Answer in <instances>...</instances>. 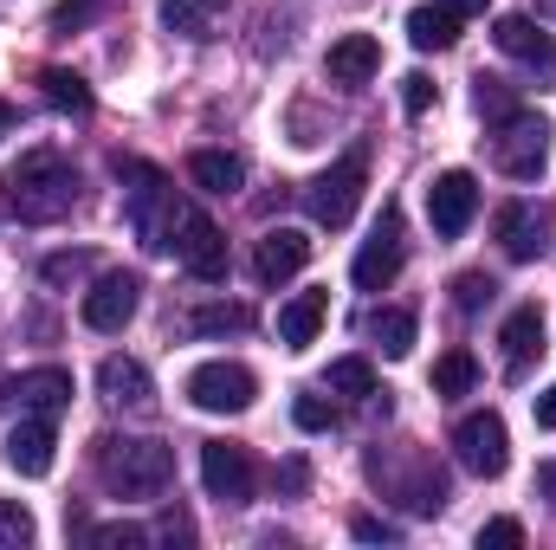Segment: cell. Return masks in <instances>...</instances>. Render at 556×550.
Segmentation results:
<instances>
[{
    "mask_svg": "<svg viewBox=\"0 0 556 550\" xmlns=\"http://www.w3.org/2000/svg\"><path fill=\"white\" fill-rule=\"evenodd\" d=\"M369 337L382 343V357H389V363H402V357L415 350V311H402V304L369 311Z\"/></svg>",
    "mask_w": 556,
    "mask_h": 550,
    "instance_id": "25",
    "label": "cell"
},
{
    "mask_svg": "<svg viewBox=\"0 0 556 550\" xmlns=\"http://www.w3.org/2000/svg\"><path fill=\"white\" fill-rule=\"evenodd\" d=\"M91 545H149V532L142 525H98Z\"/></svg>",
    "mask_w": 556,
    "mask_h": 550,
    "instance_id": "39",
    "label": "cell"
},
{
    "mask_svg": "<svg viewBox=\"0 0 556 550\" xmlns=\"http://www.w3.org/2000/svg\"><path fill=\"white\" fill-rule=\"evenodd\" d=\"M492 162L511 182H538L551 162V124L538 111H511L505 124H492Z\"/></svg>",
    "mask_w": 556,
    "mask_h": 550,
    "instance_id": "4",
    "label": "cell"
},
{
    "mask_svg": "<svg viewBox=\"0 0 556 550\" xmlns=\"http://www.w3.org/2000/svg\"><path fill=\"white\" fill-rule=\"evenodd\" d=\"M7 208L20 214V221H33V227H46V221H65L72 208H78V168L59 155V149H33V155H20L13 168H7Z\"/></svg>",
    "mask_w": 556,
    "mask_h": 550,
    "instance_id": "1",
    "label": "cell"
},
{
    "mask_svg": "<svg viewBox=\"0 0 556 550\" xmlns=\"http://www.w3.org/2000/svg\"><path fill=\"white\" fill-rule=\"evenodd\" d=\"M7 130H13V111H7V104H0V137H7Z\"/></svg>",
    "mask_w": 556,
    "mask_h": 550,
    "instance_id": "42",
    "label": "cell"
},
{
    "mask_svg": "<svg viewBox=\"0 0 556 550\" xmlns=\"http://www.w3.org/2000/svg\"><path fill=\"white\" fill-rule=\"evenodd\" d=\"M479 383V363L466 357V350H446L440 363H433V396H466Z\"/></svg>",
    "mask_w": 556,
    "mask_h": 550,
    "instance_id": "29",
    "label": "cell"
},
{
    "mask_svg": "<svg viewBox=\"0 0 556 550\" xmlns=\"http://www.w3.org/2000/svg\"><path fill=\"white\" fill-rule=\"evenodd\" d=\"M472 111H479L485 124H505V117L525 111V104H518V91H511L505 78H479V85H472Z\"/></svg>",
    "mask_w": 556,
    "mask_h": 550,
    "instance_id": "28",
    "label": "cell"
},
{
    "mask_svg": "<svg viewBox=\"0 0 556 550\" xmlns=\"http://www.w3.org/2000/svg\"><path fill=\"white\" fill-rule=\"evenodd\" d=\"M253 396H260V376L247 363H227V357H214L188 376V402L201 414H247Z\"/></svg>",
    "mask_w": 556,
    "mask_h": 550,
    "instance_id": "6",
    "label": "cell"
},
{
    "mask_svg": "<svg viewBox=\"0 0 556 550\" xmlns=\"http://www.w3.org/2000/svg\"><path fill=\"white\" fill-rule=\"evenodd\" d=\"M330 389H337V396L369 402V396H376V370H369L363 357H343V363H330Z\"/></svg>",
    "mask_w": 556,
    "mask_h": 550,
    "instance_id": "30",
    "label": "cell"
},
{
    "mask_svg": "<svg viewBox=\"0 0 556 550\" xmlns=\"http://www.w3.org/2000/svg\"><path fill=\"white\" fill-rule=\"evenodd\" d=\"M363 182H369V168H363V155H343L337 168H324L311 188H304V208H311V221L317 227H350V214H356V201H363Z\"/></svg>",
    "mask_w": 556,
    "mask_h": 550,
    "instance_id": "7",
    "label": "cell"
},
{
    "mask_svg": "<svg viewBox=\"0 0 556 550\" xmlns=\"http://www.w3.org/2000/svg\"><path fill=\"white\" fill-rule=\"evenodd\" d=\"M492 39H498V52H505V59L531 65L538 78H556V39L538 26V20H525V13H505V20L492 26Z\"/></svg>",
    "mask_w": 556,
    "mask_h": 550,
    "instance_id": "14",
    "label": "cell"
},
{
    "mask_svg": "<svg viewBox=\"0 0 556 550\" xmlns=\"http://www.w3.org/2000/svg\"><path fill=\"white\" fill-rule=\"evenodd\" d=\"M324 72H330L337 85H369V78L382 72V46H376L369 33H343V39L330 46V59H324Z\"/></svg>",
    "mask_w": 556,
    "mask_h": 550,
    "instance_id": "20",
    "label": "cell"
},
{
    "mask_svg": "<svg viewBox=\"0 0 556 550\" xmlns=\"http://www.w3.org/2000/svg\"><path fill=\"white\" fill-rule=\"evenodd\" d=\"M117 175L130 182V227L149 253H162V234H168V214H175V195H168V175L149 168V162H117Z\"/></svg>",
    "mask_w": 556,
    "mask_h": 550,
    "instance_id": "5",
    "label": "cell"
},
{
    "mask_svg": "<svg viewBox=\"0 0 556 550\" xmlns=\"http://www.w3.org/2000/svg\"><path fill=\"white\" fill-rule=\"evenodd\" d=\"M402 260H408V240H402V214H395V208H382V221H376V234L363 240V253H356L350 278H356L363 291H389V285H395V273H402Z\"/></svg>",
    "mask_w": 556,
    "mask_h": 550,
    "instance_id": "10",
    "label": "cell"
},
{
    "mask_svg": "<svg viewBox=\"0 0 556 550\" xmlns=\"http://www.w3.org/2000/svg\"><path fill=\"white\" fill-rule=\"evenodd\" d=\"M408 39H415V52H446V46H459V13L440 0V7H415L408 13Z\"/></svg>",
    "mask_w": 556,
    "mask_h": 550,
    "instance_id": "24",
    "label": "cell"
},
{
    "mask_svg": "<svg viewBox=\"0 0 556 550\" xmlns=\"http://www.w3.org/2000/svg\"><path fill=\"white\" fill-rule=\"evenodd\" d=\"M227 330H253V311L247 304H201V311H188V337H227Z\"/></svg>",
    "mask_w": 556,
    "mask_h": 550,
    "instance_id": "27",
    "label": "cell"
},
{
    "mask_svg": "<svg viewBox=\"0 0 556 550\" xmlns=\"http://www.w3.org/2000/svg\"><path fill=\"white\" fill-rule=\"evenodd\" d=\"M538 427H551V434H556V383L538 396Z\"/></svg>",
    "mask_w": 556,
    "mask_h": 550,
    "instance_id": "40",
    "label": "cell"
},
{
    "mask_svg": "<svg viewBox=\"0 0 556 550\" xmlns=\"http://www.w3.org/2000/svg\"><path fill=\"white\" fill-rule=\"evenodd\" d=\"M446 7H453V13H459V20H466V13H485V7H492V0H446Z\"/></svg>",
    "mask_w": 556,
    "mask_h": 550,
    "instance_id": "41",
    "label": "cell"
},
{
    "mask_svg": "<svg viewBox=\"0 0 556 550\" xmlns=\"http://www.w3.org/2000/svg\"><path fill=\"white\" fill-rule=\"evenodd\" d=\"M291 421H298L304 434H330V427H337V409H330L324 396H298V402H291Z\"/></svg>",
    "mask_w": 556,
    "mask_h": 550,
    "instance_id": "34",
    "label": "cell"
},
{
    "mask_svg": "<svg viewBox=\"0 0 556 550\" xmlns=\"http://www.w3.org/2000/svg\"><path fill=\"white\" fill-rule=\"evenodd\" d=\"M227 0H162V26L181 33V39H214Z\"/></svg>",
    "mask_w": 556,
    "mask_h": 550,
    "instance_id": "23",
    "label": "cell"
},
{
    "mask_svg": "<svg viewBox=\"0 0 556 550\" xmlns=\"http://www.w3.org/2000/svg\"><path fill=\"white\" fill-rule=\"evenodd\" d=\"M551 13H556V0H551Z\"/></svg>",
    "mask_w": 556,
    "mask_h": 550,
    "instance_id": "43",
    "label": "cell"
},
{
    "mask_svg": "<svg viewBox=\"0 0 556 550\" xmlns=\"http://www.w3.org/2000/svg\"><path fill=\"white\" fill-rule=\"evenodd\" d=\"M492 291H498V285H492L485 273H459V278H453V304H459V311H485V304H492Z\"/></svg>",
    "mask_w": 556,
    "mask_h": 550,
    "instance_id": "35",
    "label": "cell"
},
{
    "mask_svg": "<svg viewBox=\"0 0 556 550\" xmlns=\"http://www.w3.org/2000/svg\"><path fill=\"white\" fill-rule=\"evenodd\" d=\"M201 486H207V499H220V505H247L253 486H260V466H253L247 447L207 440V447H201Z\"/></svg>",
    "mask_w": 556,
    "mask_h": 550,
    "instance_id": "9",
    "label": "cell"
},
{
    "mask_svg": "<svg viewBox=\"0 0 556 550\" xmlns=\"http://www.w3.org/2000/svg\"><path fill=\"white\" fill-rule=\"evenodd\" d=\"M304 266H311V240H304L298 227L260 234V247H253V278H260V285H285V278H298Z\"/></svg>",
    "mask_w": 556,
    "mask_h": 550,
    "instance_id": "15",
    "label": "cell"
},
{
    "mask_svg": "<svg viewBox=\"0 0 556 550\" xmlns=\"http://www.w3.org/2000/svg\"><path fill=\"white\" fill-rule=\"evenodd\" d=\"M98 479L117 499H162L175 479V453L162 440H98Z\"/></svg>",
    "mask_w": 556,
    "mask_h": 550,
    "instance_id": "2",
    "label": "cell"
},
{
    "mask_svg": "<svg viewBox=\"0 0 556 550\" xmlns=\"http://www.w3.org/2000/svg\"><path fill=\"white\" fill-rule=\"evenodd\" d=\"M7 396L20 402V414H46V421H59V414L72 409V376H65V370H26Z\"/></svg>",
    "mask_w": 556,
    "mask_h": 550,
    "instance_id": "19",
    "label": "cell"
},
{
    "mask_svg": "<svg viewBox=\"0 0 556 550\" xmlns=\"http://www.w3.org/2000/svg\"><path fill=\"white\" fill-rule=\"evenodd\" d=\"M188 182H194L201 195H240L247 162L227 155V149H194V155H188Z\"/></svg>",
    "mask_w": 556,
    "mask_h": 550,
    "instance_id": "21",
    "label": "cell"
},
{
    "mask_svg": "<svg viewBox=\"0 0 556 550\" xmlns=\"http://www.w3.org/2000/svg\"><path fill=\"white\" fill-rule=\"evenodd\" d=\"M98 389H104V402H111V409H130V414L155 409L149 370H142L137 357H104V363H98Z\"/></svg>",
    "mask_w": 556,
    "mask_h": 550,
    "instance_id": "18",
    "label": "cell"
},
{
    "mask_svg": "<svg viewBox=\"0 0 556 550\" xmlns=\"http://www.w3.org/2000/svg\"><path fill=\"white\" fill-rule=\"evenodd\" d=\"M39 85H46V104H59V111H72V117H85V111H91V85H85L78 72L46 65V72H39Z\"/></svg>",
    "mask_w": 556,
    "mask_h": 550,
    "instance_id": "26",
    "label": "cell"
},
{
    "mask_svg": "<svg viewBox=\"0 0 556 550\" xmlns=\"http://www.w3.org/2000/svg\"><path fill=\"white\" fill-rule=\"evenodd\" d=\"M162 253H175L181 266L194 278H227V240H220V227L201 214V208H188V201H175V214H168V234H162Z\"/></svg>",
    "mask_w": 556,
    "mask_h": 550,
    "instance_id": "3",
    "label": "cell"
},
{
    "mask_svg": "<svg viewBox=\"0 0 556 550\" xmlns=\"http://www.w3.org/2000/svg\"><path fill=\"white\" fill-rule=\"evenodd\" d=\"M324 311H330V298H324V291H298V298L278 311V343H285V350H311V343H317Z\"/></svg>",
    "mask_w": 556,
    "mask_h": 550,
    "instance_id": "22",
    "label": "cell"
},
{
    "mask_svg": "<svg viewBox=\"0 0 556 550\" xmlns=\"http://www.w3.org/2000/svg\"><path fill=\"white\" fill-rule=\"evenodd\" d=\"M137 304H142V285L130 273H104L91 291H85V324L91 330H104V337H117L130 317H137Z\"/></svg>",
    "mask_w": 556,
    "mask_h": 550,
    "instance_id": "12",
    "label": "cell"
},
{
    "mask_svg": "<svg viewBox=\"0 0 556 550\" xmlns=\"http://www.w3.org/2000/svg\"><path fill=\"white\" fill-rule=\"evenodd\" d=\"M52 447H59L52 421H46V414H26V421L7 434V466H13L20 479H46V473H52Z\"/></svg>",
    "mask_w": 556,
    "mask_h": 550,
    "instance_id": "17",
    "label": "cell"
},
{
    "mask_svg": "<svg viewBox=\"0 0 556 550\" xmlns=\"http://www.w3.org/2000/svg\"><path fill=\"white\" fill-rule=\"evenodd\" d=\"M498 343H505V376H511V383H525V376H531V363L544 357V311H538V304H518V311L505 317Z\"/></svg>",
    "mask_w": 556,
    "mask_h": 550,
    "instance_id": "16",
    "label": "cell"
},
{
    "mask_svg": "<svg viewBox=\"0 0 556 550\" xmlns=\"http://www.w3.org/2000/svg\"><path fill=\"white\" fill-rule=\"evenodd\" d=\"M33 545V512L20 499H0V550H20Z\"/></svg>",
    "mask_w": 556,
    "mask_h": 550,
    "instance_id": "31",
    "label": "cell"
},
{
    "mask_svg": "<svg viewBox=\"0 0 556 550\" xmlns=\"http://www.w3.org/2000/svg\"><path fill=\"white\" fill-rule=\"evenodd\" d=\"M479 545H498V550L525 545V525L518 518H492V525H479Z\"/></svg>",
    "mask_w": 556,
    "mask_h": 550,
    "instance_id": "37",
    "label": "cell"
},
{
    "mask_svg": "<svg viewBox=\"0 0 556 550\" xmlns=\"http://www.w3.org/2000/svg\"><path fill=\"white\" fill-rule=\"evenodd\" d=\"M433 104H440V85H433L427 72H408V78H402V111H408V117H427Z\"/></svg>",
    "mask_w": 556,
    "mask_h": 550,
    "instance_id": "33",
    "label": "cell"
},
{
    "mask_svg": "<svg viewBox=\"0 0 556 550\" xmlns=\"http://www.w3.org/2000/svg\"><path fill=\"white\" fill-rule=\"evenodd\" d=\"M350 532H356V538H363V545H395V538H402V532H395V525H389V518H369V512H363V518H356V525H350Z\"/></svg>",
    "mask_w": 556,
    "mask_h": 550,
    "instance_id": "38",
    "label": "cell"
},
{
    "mask_svg": "<svg viewBox=\"0 0 556 550\" xmlns=\"http://www.w3.org/2000/svg\"><path fill=\"white\" fill-rule=\"evenodd\" d=\"M104 7H111V0H59V7H52V33H85Z\"/></svg>",
    "mask_w": 556,
    "mask_h": 550,
    "instance_id": "32",
    "label": "cell"
},
{
    "mask_svg": "<svg viewBox=\"0 0 556 550\" xmlns=\"http://www.w3.org/2000/svg\"><path fill=\"white\" fill-rule=\"evenodd\" d=\"M453 453H459L466 473L498 479V473L511 466V434H505V421H498L492 409H479V414H466V421L453 427Z\"/></svg>",
    "mask_w": 556,
    "mask_h": 550,
    "instance_id": "8",
    "label": "cell"
},
{
    "mask_svg": "<svg viewBox=\"0 0 556 550\" xmlns=\"http://www.w3.org/2000/svg\"><path fill=\"white\" fill-rule=\"evenodd\" d=\"M78 273H91V253H52L46 260V285H72Z\"/></svg>",
    "mask_w": 556,
    "mask_h": 550,
    "instance_id": "36",
    "label": "cell"
},
{
    "mask_svg": "<svg viewBox=\"0 0 556 550\" xmlns=\"http://www.w3.org/2000/svg\"><path fill=\"white\" fill-rule=\"evenodd\" d=\"M472 214H479V182H472L466 168L433 175V188H427V221H433V234H440V240H459V234L472 227Z\"/></svg>",
    "mask_w": 556,
    "mask_h": 550,
    "instance_id": "11",
    "label": "cell"
},
{
    "mask_svg": "<svg viewBox=\"0 0 556 550\" xmlns=\"http://www.w3.org/2000/svg\"><path fill=\"white\" fill-rule=\"evenodd\" d=\"M492 234H498V247H505V260H518V266H531V260L544 253V234H551V214H544V208H531V201H505V208H498V221H492Z\"/></svg>",
    "mask_w": 556,
    "mask_h": 550,
    "instance_id": "13",
    "label": "cell"
}]
</instances>
